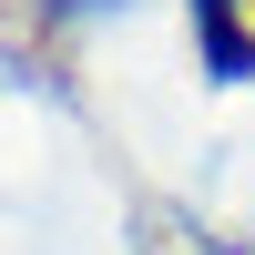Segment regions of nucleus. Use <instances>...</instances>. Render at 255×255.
<instances>
[{
  "label": "nucleus",
  "instance_id": "1",
  "mask_svg": "<svg viewBox=\"0 0 255 255\" xmlns=\"http://www.w3.org/2000/svg\"><path fill=\"white\" fill-rule=\"evenodd\" d=\"M194 31H204V61H215V72H255V41H245L235 0H194Z\"/></svg>",
  "mask_w": 255,
  "mask_h": 255
}]
</instances>
